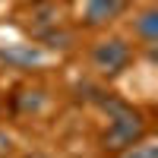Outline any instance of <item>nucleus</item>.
Wrapping results in <instances>:
<instances>
[{
    "label": "nucleus",
    "mask_w": 158,
    "mask_h": 158,
    "mask_svg": "<svg viewBox=\"0 0 158 158\" xmlns=\"http://www.w3.org/2000/svg\"><path fill=\"white\" fill-rule=\"evenodd\" d=\"M98 108L108 114V127H104V133H101V149L104 152L117 155V152L130 149L133 142L146 139V133H149L146 117H142L136 108H130L127 101L104 95V101L98 104Z\"/></svg>",
    "instance_id": "nucleus-1"
},
{
    "label": "nucleus",
    "mask_w": 158,
    "mask_h": 158,
    "mask_svg": "<svg viewBox=\"0 0 158 158\" xmlns=\"http://www.w3.org/2000/svg\"><path fill=\"white\" fill-rule=\"evenodd\" d=\"M89 63H92V70H95V76L117 79L133 63V44H130L127 38H120V35L98 38V41L92 44V51H89Z\"/></svg>",
    "instance_id": "nucleus-2"
},
{
    "label": "nucleus",
    "mask_w": 158,
    "mask_h": 158,
    "mask_svg": "<svg viewBox=\"0 0 158 158\" xmlns=\"http://www.w3.org/2000/svg\"><path fill=\"white\" fill-rule=\"evenodd\" d=\"M44 63V48L41 44H0V67L32 73Z\"/></svg>",
    "instance_id": "nucleus-3"
},
{
    "label": "nucleus",
    "mask_w": 158,
    "mask_h": 158,
    "mask_svg": "<svg viewBox=\"0 0 158 158\" xmlns=\"http://www.w3.org/2000/svg\"><path fill=\"white\" fill-rule=\"evenodd\" d=\"M133 0H82V25L85 29H104L120 19Z\"/></svg>",
    "instance_id": "nucleus-4"
},
{
    "label": "nucleus",
    "mask_w": 158,
    "mask_h": 158,
    "mask_svg": "<svg viewBox=\"0 0 158 158\" xmlns=\"http://www.w3.org/2000/svg\"><path fill=\"white\" fill-rule=\"evenodd\" d=\"M60 22H63V10L54 3V0H41V3H32V10L25 13L22 29L38 41L44 32H51V29H54V25H60Z\"/></svg>",
    "instance_id": "nucleus-5"
},
{
    "label": "nucleus",
    "mask_w": 158,
    "mask_h": 158,
    "mask_svg": "<svg viewBox=\"0 0 158 158\" xmlns=\"http://www.w3.org/2000/svg\"><path fill=\"white\" fill-rule=\"evenodd\" d=\"M130 29H133V38H139L149 51H155V41H158V10L155 6H146V10L133 13Z\"/></svg>",
    "instance_id": "nucleus-6"
},
{
    "label": "nucleus",
    "mask_w": 158,
    "mask_h": 158,
    "mask_svg": "<svg viewBox=\"0 0 158 158\" xmlns=\"http://www.w3.org/2000/svg\"><path fill=\"white\" fill-rule=\"evenodd\" d=\"M38 44L44 51H70V48H76V29H67L60 22V25H54L51 32H44L38 38Z\"/></svg>",
    "instance_id": "nucleus-7"
},
{
    "label": "nucleus",
    "mask_w": 158,
    "mask_h": 158,
    "mask_svg": "<svg viewBox=\"0 0 158 158\" xmlns=\"http://www.w3.org/2000/svg\"><path fill=\"white\" fill-rule=\"evenodd\" d=\"M13 104H16L19 114H38L44 108V92L41 89H19L13 95Z\"/></svg>",
    "instance_id": "nucleus-8"
},
{
    "label": "nucleus",
    "mask_w": 158,
    "mask_h": 158,
    "mask_svg": "<svg viewBox=\"0 0 158 158\" xmlns=\"http://www.w3.org/2000/svg\"><path fill=\"white\" fill-rule=\"evenodd\" d=\"M117 158H158V146L149 142V139H139V142H133L130 149L117 152Z\"/></svg>",
    "instance_id": "nucleus-9"
},
{
    "label": "nucleus",
    "mask_w": 158,
    "mask_h": 158,
    "mask_svg": "<svg viewBox=\"0 0 158 158\" xmlns=\"http://www.w3.org/2000/svg\"><path fill=\"white\" fill-rule=\"evenodd\" d=\"M13 152H16V142H13V136L0 127V158H10Z\"/></svg>",
    "instance_id": "nucleus-10"
},
{
    "label": "nucleus",
    "mask_w": 158,
    "mask_h": 158,
    "mask_svg": "<svg viewBox=\"0 0 158 158\" xmlns=\"http://www.w3.org/2000/svg\"><path fill=\"white\" fill-rule=\"evenodd\" d=\"M29 3H41V0H29Z\"/></svg>",
    "instance_id": "nucleus-11"
},
{
    "label": "nucleus",
    "mask_w": 158,
    "mask_h": 158,
    "mask_svg": "<svg viewBox=\"0 0 158 158\" xmlns=\"http://www.w3.org/2000/svg\"><path fill=\"white\" fill-rule=\"evenodd\" d=\"M32 158H41V155H32Z\"/></svg>",
    "instance_id": "nucleus-12"
}]
</instances>
